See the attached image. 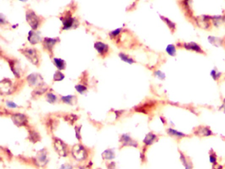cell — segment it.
Wrapping results in <instances>:
<instances>
[{
    "label": "cell",
    "instance_id": "7c38bea8",
    "mask_svg": "<svg viewBox=\"0 0 225 169\" xmlns=\"http://www.w3.org/2000/svg\"><path fill=\"white\" fill-rule=\"evenodd\" d=\"M57 42V40L56 39H48L46 38L44 39V46L46 48H47L48 50H50L52 48V46L56 44V42Z\"/></svg>",
    "mask_w": 225,
    "mask_h": 169
},
{
    "label": "cell",
    "instance_id": "44dd1931",
    "mask_svg": "<svg viewBox=\"0 0 225 169\" xmlns=\"http://www.w3.org/2000/svg\"><path fill=\"white\" fill-rule=\"evenodd\" d=\"M209 160H210V163H212L213 165H215L217 164V159H216V157L215 153L210 154Z\"/></svg>",
    "mask_w": 225,
    "mask_h": 169
},
{
    "label": "cell",
    "instance_id": "7402d4cb",
    "mask_svg": "<svg viewBox=\"0 0 225 169\" xmlns=\"http://www.w3.org/2000/svg\"><path fill=\"white\" fill-rule=\"evenodd\" d=\"M75 88L77 92H79L80 93H83L85 91H87V88L85 86L82 85H78L75 87Z\"/></svg>",
    "mask_w": 225,
    "mask_h": 169
},
{
    "label": "cell",
    "instance_id": "30bf717a",
    "mask_svg": "<svg viewBox=\"0 0 225 169\" xmlns=\"http://www.w3.org/2000/svg\"><path fill=\"white\" fill-rule=\"evenodd\" d=\"M167 133L169 134V135L176 137V138H182L186 136V134H184V133L180 132V131H178L172 128H168L167 130Z\"/></svg>",
    "mask_w": 225,
    "mask_h": 169
},
{
    "label": "cell",
    "instance_id": "e0dca14e",
    "mask_svg": "<svg viewBox=\"0 0 225 169\" xmlns=\"http://www.w3.org/2000/svg\"><path fill=\"white\" fill-rule=\"evenodd\" d=\"M73 96L68 95V96H63L62 100H63V101L64 102V103H66L67 104H72L71 102L73 101Z\"/></svg>",
    "mask_w": 225,
    "mask_h": 169
},
{
    "label": "cell",
    "instance_id": "277c9868",
    "mask_svg": "<svg viewBox=\"0 0 225 169\" xmlns=\"http://www.w3.org/2000/svg\"><path fill=\"white\" fill-rule=\"evenodd\" d=\"M54 147L55 149L58 154L61 155V156L65 157L67 155V151H66V147L62 141L60 139H56L54 142Z\"/></svg>",
    "mask_w": 225,
    "mask_h": 169
},
{
    "label": "cell",
    "instance_id": "9c48e42d",
    "mask_svg": "<svg viewBox=\"0 0 225 169\" xmlns=\"http://www.w3.org/2000/svg\"><path fill=\"white\" fill-rule=\"evenodd\" d=\"M197 135L200 136H205V137H207V136H210L211 135H213L212 131L210 130V129L207 128V127H202V128H199L198 129L197 131Z\"/></svg>",
    "mask_w": 225,
    "mask_h": 169
},
{
    "label": "cell",
    "instance_id": "2e32d148",
    "mask_svg": "<svg viewBox=\"0 0 225 169\" xmlns=\"http://www.w3.org/2000/svg\"><path fill=\"white\" fill-rule=\"evenodd\" d=\"M102 156L104 158V159H107V160H110V159H112L114 158V154L113 151H112L111 150H106V151H104Z\"/></svg>",
    "mask_w": 225,
    "mask_h": 169
},
{
    "label": "cell",
    "instance_id": "ffe728a7",
    "mask_svg": "<svg viewBox=\"0 0 225 169\" xmlns=\"http://www.w3.org/2000/svg\"><path fill=\"white\" fill-rule=\"evenodd\" d=\"M48 101L50 103H53L56 101V96L52 93H48L47 95Z\"/></svg>",
    "mask_w": 225,
    "mask_h": 169
},
{
    "label": "cell",
    "instance_id": "ac0fdd59",
    "mask_svg": "<svg viewBox=\"0 0 225 169\" xmlns=\"http://www.w3.org/2000/svg\"><path fill=\"white\" fill-rule=\"evenodd\" d=\"M64 78V76L60 71H57L53 76V79L55 81H61Z\"/></svg>",
    "mask_w": 225,
    "mask_h": 169
},
{
    "label": "cell",
    "instance_id": "52a82bcc",
    "mask_svg": "<svg viewBox=\"0 0 225 169\" xmlns=\"http://www.w3.org/2000/svg\"><path fill=\"white\" fill-rule=\"evenodd\" d=\"M157 139V135L152 133H149L145 138L143 142L147 145H151Z\"/></svg>",
    "mask_w": 225,
    "mask_h": 169
},
{
    "label": "cell",
    "instance_id": "8992f818",
    "mask_svg": "<svg viewBox=\"0 0 225 169\" xmlns=\"http://www.w3.org/2000/svg\"><path fill=\"white\" fill-rule=\"evenodd\" d=\"M95 49L98 51V52L101 55L106 53L107 52H108V46L101 42H96L95 44Z\"/></svg>",
    "mask_w": 225,
    "mask_h": 169
},
{
    "label": "cell",
    "instance_id": "5bb4252c",
    "mask_svg": "<svg viewBox=\"0 0 225 169\" xmlns=\"http://www.w3.org/2000/svg\"><path fill=\"white\" fill-rule=\"evenodd\" d=\"M73 19H72L71 17L66 18L63 21V29H69L72 25H73Z\"/></svg>",
    "mask_w": 225,
    "mask_h": 169
},
{
    "label": "cell",
    "instance_id": "d6986e66",
    "mask_svg": "<svg viewBox=\"0 0 225 169\" xmlns=\"http://www.w3.org/2000/svg\"><path fill=\"white\" fill-rule=\"evenodd\" d=\"M120 57H121L122 60L125 61V62H127V63H132L133 62V61L132 59L129 58H128L127 56L124 54V53H120Z\"/></svg>",
    "mask_w": 225,
    "mask_h": 169
},
{
    "label": "cell",
    "instance_id": "7a4b0ae2",
    "mask_svg": "<svg viewBox=\"0 0 225 169\" xmlns=\"http://www.w3.org/2000/svg\"><path fill=\"white\" fill-rule=\"evenodd\" d=\"M23 53L30 60L33 64L36 65L38 63V58L37 56L36 52L34 49L31 48H25L22 50Z\"/></svg>",
    "mask_w": 225,
    "mask_h": 169
},
{
    "label": "cell",
    "instance_id": "ba28073f",
    "mask_svg": "<svg viewBox=\"0 0 225 169\" xmlns=\"http://www.w3.org/2000/svg\"><path fill=\"white\" fill-rule=\"evenodd\" d=\"M122 142L124 145H131L133 147H137V144L134 141H133L132 139L130 138V136H128L126 134H124L122 137Z\"/></svg>",
    "mask_w": 225,
    "mask_h": 169
},
{
    "label": "cell",
    "instance_id": "8fae6325",
    "mask_svg": "<svg viewBox=\"0 0 225 169\" xmlns=\"http://www.w3.org/2000/svg\"><path fill=\"white\" fill-rule=\"evenodd\" d=\"M36 158H37L36 160H38V162L41 165H45L47 162L46 155L45 153L43 152L42 150L41 151V153H39L38 154V156H37Z\"/></svg>",
    "mask_w": 225,
    "mask_h": 169
},
{
    "label": "cell",
    "instance_id": "603a6c76",
    "mask_svg": "<svg viewBox=\"0 0 225 169\" xmlns=\"http://www.w3.org/2000/svg\"><path fill=\"white\" fill-rule=\"evenodd\" d=\"M7 106L9 108H15L17 107V105L15 103H13L12 101H7Z\"/></svg>",
    "mask_w": 225,
    "mask_h": 169
},
{
    "label": "cell",
    "instance_id": "5b68a950",
    "mask_svg": "<svg viewBox=\"0 0 225 169\" xmlns=\"http://www.w3.org/2000/svg\"><path fill=\"white\" fill-rule=\"evenodd\" d=\"M12 120L13 122L15 123L17 126H24L26 122V118L25 116L23 114H15L14 116H13Z\"/></svg>",
    "mask_w": 225,
    "mask_h": 169
},
{
    "label": "cell",
    "instance_id": "3957f363",
    "mask_svg": "<svg viewBox=\"0 0 225 169\" xmlns=\"http://www.w3.org/2000/svg\"><path fill=\"white\" fill-rule=\"evenodd\" d=\"M72 153H73V157L77 160H80L84 159L85 155H86V152H85L84 147L81 145H75L73 147Z\"/></svg>",
    "mask_w": 225,
    "mask_h": 169
},
{
    "label": "cell",
    "instance_id": "6da1fadb",
    "mask_svg": "<svg viewBox=\"0 0 225 169\" xmlns=\"http://www.w3.org/2000/svg\"><path fill=\"white\" fill-rule=\"evenodd\" d=\"M26 18L28 24L33 29H36L38 27L40 20L38 17H37V15L33 11H29L27 12Z\"/></svg>",
    "mask_w": 225,
    "mask_h": 169
},
{
    "label": "cell",
    "instance_id": "cb8c5ba5",
    "mask_svg": "<svg viewBox=\"0 0 225 169\" xmlns=\"http://www.w3.org/2000/svg\"><path fill=\"white\" fill-rule=\"evenodd\" d=\"M60 169H72V167L69 165H63L62 167L60 168Z\"/></svg>",
    "mask_w": 225,
    "mask_h": 169
},
{
    "label": "cell",
    "instance_id": "4fadbf2b",
    "mask_svg": "<svg viewBox=\"0 0 225 169\" xmlns=\"http://www.w3.org/2000/svg\"><path fill=\"white\" fill-rule=\"evenodd\" d=\"M40 37L37 35V34L34 33L33 31H31V33H29L28 36V40L32 44H36V43L39 41Z\"/></svg>",
    "mask_w": 225,
    "mask_h": 169
},
{
    "label": "cell",
    "instance_id": "d4e9b609",
    "mask_svg": "<svg viewBox=\"0 0 225 169\" xmlns=\"http://www.w3.org/2000/svg\"><path fill=\"white\" fill-rule=\"evenodd\" d=\"M20 1H26V0H20Z\"/></svg>",
    "mask_w": 225,
    "mask_h": 169
},
{
    "label": "cell",
    "instance_id": "9a60e30c",
    "mask_svg": "<svg viewBox=\"0 0 225 169\" xmlns=\"http://www.w3.org/2000/svg\"><path fill=\"white\" fill-rule=\"evenodd\" d=\"M54 62L56 67H57L58 69H60V70H62V69H64V68H65L66 63L65 61L63 60H61L60 58H55Z\"/></svg>",
    "mask_w": 225,
    "mask_h": 169
}]
</instances>
